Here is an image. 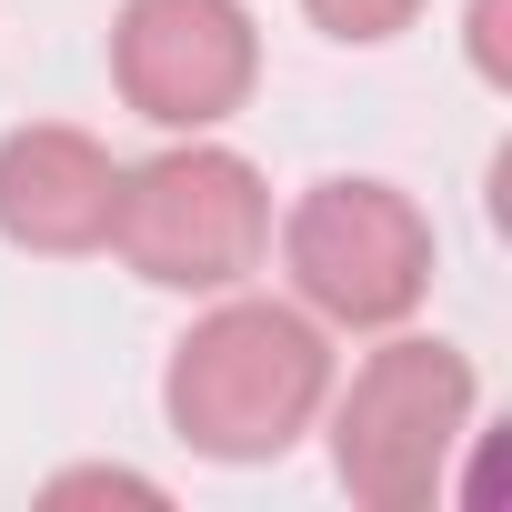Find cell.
<instances>
[{"label": "cell", "mask_w": 512, "mask_h": 512, "mask_svg": "<svg viewBox=\"0 0 512 512\" xmlns=\"http://www.w3.org/2000/svg\"><path fill=\"white\" fill-rule=\"evenodd\" d=\"M332 402V332L272 292H211V312L161 362V422L201 462H282L322 432Z\"/></svg>", "instance_id": "obj_1"}, {"label": "cell", "mask_w": 512, "mask_h": 512, "mask_svg": "<svg viewBox=\"0 0 512 512\" xmlns=\"http://www.w3.org/2000/svg\"><path fill=\"white\" fill-rule=\"evenodd\" d=\"M472 412H482V372L462 342L442 332H382L352 382L332 372V402H322V432H332V482L362 502V512H422L452 492V462L472 442Z\"/></svg>", "instance_id": "obj_2"}, {"label": "cell", "mask_w": 512, "mask_h": 512, "mask_svg": "<svg viewBox=\"0 0 512 512\" xmlns=\"http://www.w3.org/2000/svg\"><path fill=\"white\" fill-rule=\"evenodd\" d=\"M111 251L151 292H241L272 262V181L211 131H171V151L121 161Z\"/></svg>", "instance_id": "obj_3"}, {"label": "cell", "mask_w": 512, "mask_h": 512, "mask_svg": "<svg viewBox=\"0 0 512 512\" xmlns=\"http://www.w3.org/2000/svg\"><path fill=\"white\" fill-rule=\"evenodd\" d=\"M272 251H282L292 302L322 332H392V322H412L432 302V272H442L432 211L402 181H372V171L312 181L272 221Z\"/></svg>", "instance_id": "obj_4"}, {"label": "cell", "mask_w": 512, "mask_h": 512, "mask_svg": "<svg viewBox=\"0 0 512 512\" xmlns=\"http://www.w3.org/2000/svg\"><path fill=\"white\" fill-rule=\"evenodd\" d=\"M111 91L151 131H221L262 91L251 0H121L111 11Z\"/></svg>", "instance_id": "obj_5"}, {"label": "cell", "mask_w": 512, "mask_h": 512, "mask_svg": "<svg viewBox=\"0 0 512 512\" xmlns=\"http://www.w3.org/2000/svg\"><path fill=\"white\" fill-rule=\"evenodd\" d=\"M111 211H121L111 141H91L81 121L0 131V241L11 251H41V262L111 251Z\"/></svg>", "instance_id": "obj_6"}, {"label": "cell", "mask_w": 512, "mask_h": 512, "mask_svg": "<svg viewBox=\"0 0 512 512\" xmlns=\"http://www.w3.org/2000/svg\"><path fill=\"white\" fill-rule=\"evenodd\" d=\"M312 11V31L322 41H352V51H382V41H402L432 0H302Z\"/></svg>", "instance_id": "obj_7"}, {"label": "cell", "mask_w": 512, "mask_h": 512, "mask_svg": "<svg viewBox=\"0 0 512 512\" xmlns=\"http://www.w3.org/2000/svg\"><path fill=\"white\" fill-rule=\"evenodd\" d=\"M502 11H512V0H472V71L502 91L512 81V51H502Z\"/></svg>", "instance_id": "obj_8"}, {"label": "cell", "mask_w": 512, "mask_h": 512, "mask_svg": "<svg viewBox=\"0 0 512 512\" xmlns=\"http://www.w3.org/2000/svg\"><path fill=\"white\" fill-rule=\"evenodd\" d=\"M51 492H131V502H161V482H141V472H61Z\"/></svg>", "instance_id": "obj_9"}]
</instances>
